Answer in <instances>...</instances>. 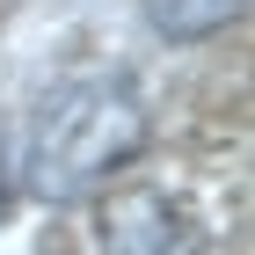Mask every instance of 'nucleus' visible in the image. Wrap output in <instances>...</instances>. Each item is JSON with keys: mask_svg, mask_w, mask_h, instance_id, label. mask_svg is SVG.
I'll return each instance as SVG.
<instances>
[{"mask_svg": "<svg viewBox=\"0 0 255 255\" xmlns=\"http://www.w3.org/2000/svg\"><path fill=\"white\" fill-rule=\"evenodd\" d=\"M241 15H248V0H146V22L168 44H204V37H219Z\"/></svg>", "mask_w": 255, "mask_h": 255, "instance_id": "7ed1b4c3", "label": "nucleus"}, {"mask_svg": "<svg viewBox=\"0 0 255 255\" xmlns=\"http://www.w3.org/2000/svg\"><path fill=\"white\" fill-rule=\"evenodd\" d=\"M102 255H197V219L168 190H117L95 212Z\"/></svg>", "mask_w": 255, "mask_h": 255, "instance_id": "f03ea898", "label": "nucleus"}, {"mask_svg": "<svg viewBox=\"0 0 255 255\" xmlns=\"http://www.w3.org/2000/svg\"><path fill=\"white\" fill-rule=\"evenodd\" d=\"M146 146V102L124 73H88L73 88L44 102L37 131H29V190L51 204L102 190L124 160H138Z\"/></svg>", "mask_w": 255, "mask_h": 255, "instance_id": "f257e3e1", "label": "nucleus"}]
</instances>
